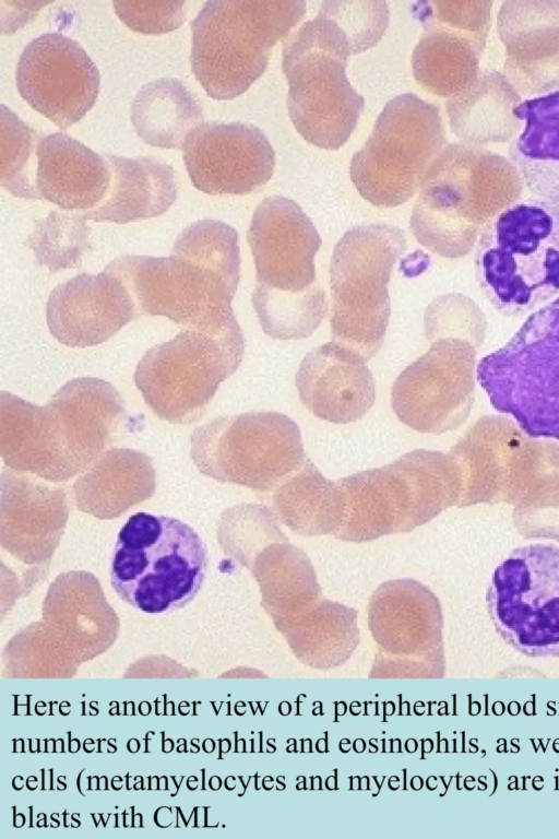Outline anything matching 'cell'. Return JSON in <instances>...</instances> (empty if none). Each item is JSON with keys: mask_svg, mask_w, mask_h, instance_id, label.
Returning a JSON list of instances; mask_svg holds the SVG:
<instances>
[{"mask_svg": "<svg viewBox=\"0 0 559 839\" xmlns=\"http://www.w3.org/2000/svg\"><path fill=\"white\" fill-rule=\"evenodd\" d=\"M44 137L0 105V184L15 197L39 200L32 157Z\"/></svg>", "mask_w": 559, "mask_h": 839, "instance_id": "32", "label": "cell"}, {"mask_svg": "<svg viewBox=\"0 0 559 839\" xmlns=\"http://www.w3.org/2000/svg\"><path fill=\"white\" fill-rule=\"evenodd\" d=\"M126 407L108 381H67L43 406L0 393V454L5 466L49 482L86 471L114 442Z\"/></svg>", "mask_w": 559, "mask_h": 839, "instance_id": "2", "label": "cell"}, {"mask_svg": "<svg viewBox=\"0 0 559 839\" xmlns=\"http://www.w3.org/2000/svg\"><path fill=\"white\" fill-rule=\"evenodd\" d=\"M190 456L207 477L259 492L281 484L307 459L298 425L277 412L215 417L193 430Z\"/></svg>", "mask_w": 559, "mask_h": 839, "instance_id": "13", "label": "cell"}, {"mask_svg": "<svg viewBox=\"0 0 559 839\" xmlns=\"http://www.w3.org/2000/svg\"><path fill=\"white\" fill-rule=\"evenodd\" d=\"M490 404L533 438L559 441V297L532 311L516 332L477 364Z\"/></svg>", "mask_w": 559, "mask_h": 839, "instance_id": "9", "label": "cell"}, {"mask_svg": "<svg viewBox=\"0 0 559 839\" xmlns=\"http://www.w3.org/2000/svg\"><path fill=\"white\" fill-rule=\"evenodd\" d=\"M368 619L380 648L374 666L397 665L394 677L443 676L442 613L426 586L414 579L383 582L370 599Z\"/></svg>", "mask_w": 559, "mask_h": 839, "instance_id": "15", "label": "cell"}, {"mask_svg": "<svg viewBox=\"0 0 559 839\" xmlns=\"http://www.w3.org/2000/svg\"><path fill=\"white\" fill-rule=\"evenodd\" d=\"M183 162L193 186L207 194H247L273 175L275 152L252 125L207 121L187 137Z\"/></svg>", "mask_w": 559, "mask_h": 839, "instance_id": "18", "label": "cell"}, {"mask_svg": "<svg viewBox=\"0 0 559 839\" xmlns=\"http://www.w3.org/2000/svg\"><path fill=\"white\" fill-rule=\"evenodd\" d=\"M36 187L40 199L85 213L105 199L111 174L104 156L63 132L38 143Z\"/></svg>", "mask_w": 559, "mask_h": 839, "instance_id": "23", "label": "cell"}, {"mask_svg": "<svg viewBox=\"0 0 559 839\" xmlns=\"http://www.w3.org/2000/svg\"><path fill=\"white\" fill-rule=\"evenodd\" d=\"M487 606L498 634L527 657H559V546L515 548L495 569Z\"/></svg>", "mask_w": 559, "mask_h": 839, "instance_id": "14", "label": "cell"}, {"mask_svg": "<svg viewBox=\"0 0 559 839\" xmlns=\"http://www.w3.org/2000/svg\"><path fill=\"white\" fill-rule=\"evenodd\" d=\"M206 568V546L192 527L174 517L136 512L118 533L110 582L131 606L159 614L187 605Z\"/></svg>", "mask_w": 559, "mask_h": 839, "instance_id": "8", "label": "cell"}, {"mask_svg": "<svg viewBox=\"0 0 559 839\" xmlns=\"http://www.w3.org/2000/svg\"><path fill=\"white\" fill-rule=\"evenodd\" d=\"M465 2L417 1L414 19L423 26L414 48L412 68L415 80L431 93L449 96L466 81L472 55L462 29L469 25Z\"/></svg>", "mask_w": 559, "mask_h": 839, "instance_id": "22", "label": "cell"}, {"mask_svg": "<svg viewBox=\"0 0 559 839\" xmlns=\"http://www.w3.org/2000/svg\"><path fill=\"white\" fill-rule=\"evenodd\" d=\"M475 273L504 316L526 315L559 297V205L531 198L491 217L477 243Z\"/></svg>", "mask_w": 559, "mask_h": 839, "instance_id": "4", "label": "cell"}, {"mask_svg": "<svg viewBox=\"0 0 559 839\" xmlns=\"http://www.w3.org/2000/svg\"><path fill=\"white\" fill-rule=\"evenodd\" d=\"M155 469L144 452L130 448L106 450L74 481L78 509L98 519H114L155 492Z\"/></svg>", "mask_w": 559, "mask_h": 839, "instance_id": "25", "label": "cell"}, {"mask_svg": "<svg viewBox=\"0 0 559 839\" xmlns=\"http://www.w3.org/2000/svg\"><path fill=\"white\" fill-rule=\"evenodd\" d=\"M445 133L439 108L413 93L390 99L364 146L350 161L359 194L378 208L408 201L442 153Z\"/></svg>", "mask_w": 559, "mask_h": 839, "instance_id": "11", "label": "cell"}, {"mask_svg": "<svg viewBox=\"0 0 559 839\" xmlns=\"http://www.w3.org/2000/svg\"><path fill=\"white\" fill-rule=\"evenodd\" d=\"M217 540L227 556L247 568L266 545L288 541L273 512L255 504L225 509L218 521Z\"/></svg>", "mask_w": 559, "mask_h": 839, "instance_id": "31", "label": "cell"}, {"mask_svg": "<svg viewBox=\"0 0 559 839\" xmlns=\"http://www.w3.org/2000/svg\"><path fill=\"white\" fill-rule=\"evenodd\" d=\"M15 84L33 109L67 129L95 105L100 74L78 42L60 33H45L22 51Z\"/></svg>", "mask_w": 559, "mask_h": 839, "instance_id": "16", "label": "cell"}, {"mask_svg": "<svg viewBox=\"0 0 559 839\" xmlns=\"http://www.w3.org/2000/svg\"><path fill=\"white\" fill-rule=\"evenodd\" d=\"M111 181L103 202L82 213L87 221L127 224L164 214L176 201L178 185L171 165L154 156L103 155Z\"/></svg>", "mask_w": 559, "mask_h": 839, "instance_id": "24", "label": "cell"}, {"mask_svg": "<svg viewBox=\"0 0 559 839\" xmlns=\"http://www.w3.org/2000/svg\"><path fill=\"white\" fill-rule=\"evenodd\" d=\"M240 262L237 231L204 218L180 232L168 257L121 256L105 270L123 282L141 314L222 332L240 328L231 307Z\"/></svg>", "mask_w": 559, "mask_h": 839, "instance_id": "1", "label": "cell"}, {"mask_svg": "<svg viewBox=\"0 0 559 839\" xmlns=\"http://www.w3.org/2000/svg\"><path fill=\"white\" fill-rule=\"evenodd\" d=\"M248 569L259 584L262 606L281 633L323 599L310 558L288 541L266 545Z\"/></svg>", "mask_w": 559, "mask_h": 839, "instance_id": "26", "label": "cell"}, {"mask_svg": "<svg viewBox=\"0 0 559 839\" xmlns=\"http://www.w3.org/2000/svg\"><path fill=\"white\" fill-rule=\"evenodd\" d=\"M406 249L404 232L376 222L347 229L330 264L332 341L358 352L367 362L382 346L391 304V272Z\"/></svg>", "mask_w": 559, "mask_h": 839, "instance_id": "10", "label": "cell"}, {"mask_svg": "<svg viewBox=\"0 0 559 839\" xmlns=\"http://www.w3.org/2000/svg\"><path fill=\"white\" fill-rule=\"evenodd\" d=\"M245 353L241 328L222 332L182 329L145 352L134 382L146 405L171 424L198 421Z\"/></svg>", "mask_w": 559, "mask_h": 839, "instance_id": "12", "label": "cell"}, {"mask_svg": "<svg viewBox=\"0 0 559 839\" xmlns=\"http://www.w3.org/2000/svg\"><path fill=\"white\" fill-rule=\"evenodd\" d=\"M337 482L344 513L333 535L355 543L411 532L452 505L459 492L454 464L443 453L424 449Z\"/></svg>", "mask_w": 559, "mask_h": 839, "instance_id": "7", "label": "cell"}, {"mask_svg": "<svg viewBox=\"0 0 559 839\" xmlns=\"http://www.w3.org/2000/svg\"><path fill=\"white\" fill-rule=\"evenodd\" d=\"M512 114L523 121L510 155L526 188L559 205V87L524 99Z\"/></svg>", "mask_w": 559, "mask_h": 839, "instance_id": "27", "label": "cell"}, {"mask_svg": "<svg viewBox=\"0 0 559 839\" xmlns=\"http://www.w3.org/2000/svg\"><path fill=\"white\" fill-rule=\"evenodd\" d=\"M255 265L251 303L263 332L276 340L310 336L328 311L316 282L321 237L294 200L272 196L254 210L247 233Z\"/></svg>", "mask_w": 559, "mask_h": 839, "instance_id": "3", "label": "cell"}, {"mask_svg": "<svg viewBox=\"0 0 559 839\" xmlns=\"http://www.w3.org/2000/svg\"><path fill=\"white\" fill-rule=\"evenodd\" d=\"M304 0H210L191 23V67L209 96L231 99L266 70L272 48L301 20Z\"/></svg>", "mask_w": 559, "mask_h": 839, "instance_id": "5", "label": "cell"}, {"mask_svg": "<svg viewBox=\"0 0 559 839\" xmlns=\"http://www.w3.org/2000/svg\"><path fill=\"white\" fill-rule=\"evenodd\" d=\"M273 506L281 522L298 534H334L343 519L344 494L338 482L324 477L307 458L277 487Z\"/></svg>", "mask_w": 559, "mask_h": 839, "instance_id": "29", "label": "cell"}, {"mask_svg": "<svg viewBox=\"0 0 559 839\" xmlns=\"http://www.w3.org/2000/svg\"><path fill=\"white\" fill-rule=\"evenodd\" d=\"M366 363L358 352L333 341L314 347L295 377L300 401L331 423L360 420L376 399L374 379Z\"/></svg>", "mask_w": 559, "mask_h": 839, "instance_id": "20", "label": "cell"}, {"mask_svg": "<svg viewBox=\"0 0 559 839\" xmlns=\"http://www.w3.org/2000/svg\"><path fill=\"white\" fill-rule=\"evenodd\" d=\"M131 122L145 143L179 149L203 123L202 105L181 81L162 78L139 90L131 105Z\"/></svg>", "mask_w": 559, "mask_h": 839, "instance_id": "28", "label": "cell"}, {"mask_svg": "<svg viewBox=\"0 0 559 839\" xmlns=\"http://www.w3.org/2000/svg\"><path fill=\"white\" fill-rule=\"evenodd\" d=\"M186 1H112L118 17L132 31L159 35L177 29L186 21Z\"/></svg>", "mask_w": 559, "mask_h": 839, "instance_id": "33", "label": "cell"}, {"mask_svg": "<svg viewBox=\"0 0 559 839\" xmlns=\"http://www.w3.org/2000/svg\"><path fill=\"white\" fill-rule=\"evenodd\" d=\"M352 55L349 38L323 10L283 45L290 120L307 142L325 150H337L349 139L364 110V97L346 75Z\"/></svg>", "mask_w": 559, "mask_h": 839, "instance_id": "6", "label": "cell"}, {"mask_svg": "<svg viewBox=\"0 0 559 839\" xmlns=\"http://www.w3.org/2000/svg\"><path fill=\"white\" fill-rule=\"evenodd\" d=\"M135 310L128 287L104 270L57 285L47 300L46 321L58 342L83 348L108 341L133 319Z\"/></svg>", "mask_w": 559, "mask_h": 839, "instance_id": "19", "label": "cell"}, {"mask_svg": "<svg viewBox=\"0 0 559 839\" xmlns=\"http://www.w3.org/2000/svg\"><path fill=\"white\" fill-rule=\"evenodd\" d=\"M457 353L445 342L408 365L392 386L391 404L397 418L419 433L439 434L456 424L462 400Z\"/></svg>", "mask_w": 559, "mask_h": 839, "instance_id": "21", "label": "cell"}, {"mask_svg": "<svg viewBox=\"0 0 559 839\" xmlns=\"http://www.w3.org/2000/svg\"><path fill=\"white\" fill-rule=\"evenodd\" d=\"M48 482L8 466L0 476V544L31 584L45 579L69 518L67 491Z\"/></svg>", "mask_w": 559, "mask_h": 839, "instance_id": "17", "label": "cell"}, {"mask_svg": "<svg viewBox=\"0 0 559 839\" xmlns=\"http://www.w3.org/2000/svg\"><path fill=\"white\" fill-rule=\"evenodd\" d=\"M86 222L82 213L51 211L35 222L26 245L37 262L50 272L78 268L91 249V228Z\"/></svg>", "mask_w": 559, "mask_h": 839, "instance_id": "30", "label": "cell"}]
</instances>
